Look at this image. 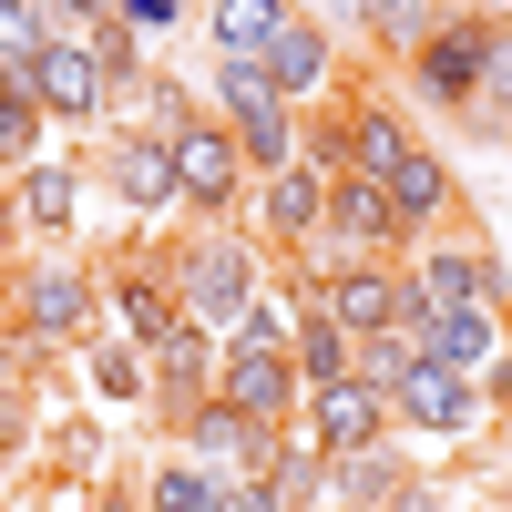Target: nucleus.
Instances as JSON below:
<instances>
[{
  "mask_svg": "<svg viewBox=\"0 0 512 512\" xmlns=\"http://www.w3.org/2000/svg\"><path fill=\"white\" fill-rule=\"evenodd\" d=\"M113 21V0H52V31H41V41H93Z\"/></svg>",
  "mask_w": 512,
  "mask_h": 512,
  "instance_id": "obj_26",
  "label": "nucleus"
},
{
  "mask_svg": "<svg viewBox=\"0 0 512 512\" xmlns=\"http://www.w3.org/2000/svg\"><path fill=\"white\" fill-rule=\"evenodd\" d=\"M205 359H216V349H205V328H195V318H175V328L154 338V379H164V400H175V410H195Z\"/></svg>",
  "mask_w": 512,
  "mask_h": 512,
  "instance_id": "obj_16",
  "label": "nucleus"
},
{
  "mask_svg": "<svg viewBox=\"0 0 512 512\" xmlns=\"http://www.w3.org/2000/svg\"><path fill=\"white\" fill-rule=\"evenodd\" d=\"M502 277H492V256L472 246H431L420 256V287H410V308H431V318H461V308H492Z\"/></svg>",
  "mask_w": 512,
  "mask_h": 512,
  "instance_id": "obj_3",
  "label": "nucleus"
},
{
  "mask_svg": "<svg viewBox=\"0 0 512 512\" xmlns=\"http://www.w3.org/2000/svg\"><path fill=\"white\" fill-rule=\"evenodd\" d=\"M379 195H390V216H400V236H410V226H431L441 205H451V185H441V164H431V154H410V164H400V175L379 185Z\"/></svg>",
  "mask_w": 512,
  "mask_h": 512,
  "instance_id": "obj_19",
  "label": "nucleus"
},
{
  "mask_svg": "<svg viewBox=\"0 0 512 512\" xmlns=\"http://www.w3.org/2000/svg\"><path fill=\"white\" fill-rule=\"evenodd\" d=\"M318 297H328V318L349 328V338H379V328H400V297H410V287H400L390 267H328Z\"/></svg>",
  "mask_w": 512,
  "mask_h": 512,
  "instance_id": "obj_8",
  "label": "nucleus"
},
{
  "mask_svg": "<svg viewBox=\"0 0 512 512\" xmlns=\"http://www.w3.org/2000/svg\"><path fill=\"white\" fill-rule=\"evenodd\" d=\"M482 103L512 113V31H492V52H482Z\"/></svg>",
  "mask_w": 512,
  "mask_h": 512,
  "instance_id": "obj_29",
  "label": "nucleus"
},
{
  "mask_svg": "<svg viewBox=\"0 0 512 512\" xmlns=\"http://www.w3.org/2000/svg\"><path fill=\"white\" fill-rule=\"evenodd\" d=\"M338 492H349V502H379V492H400V461L369 441V451H349V461H338Z\"/></svg>",
  "mask_w": 512,
  "mask_h": 512,
  "instance_id": "obj_25",
  "label": "nucleus"
},
{
  "mask_svg": "<svg viewBox=\"0 0 512 512\" xmlns=\"http://www.w3.org/2000/svg\"><path fill=\"white\" fill-rule=\"evenodd\" d=\"M21 318H31L41 349H52V338H82V328H93V277H82V267H31Z\"/></svg>",
  "mask_w": 512,
  "mask_h": 512,
  "instance_id": "obj_10",
  "label": "nucleus"
},
{
  "mask_svg": "<svg viewBox=\"0 0 512 512\" xmlns=\"http://www.w3.org/2000/svg\"><path fill=\"white\" fill-rule=\"evenodd\" d=\"M113 185L134 195V205H164V195H175V144H154V134L123 144V154H113Z\"/></svg>",
  "mask_w": 512,
  "mask_h": 512,
  "instance_id": "obj_20",
  "label": "nucleus"
},
{
  "mask_svg": "<svg viewBox=\"0 0 512 512\" xmlns=\"http://www.w3.org/2000/svg\"><path fill=\"white\" fill-rule=\"evenodd\" d=\"M379 420H390V390H369V379H338V390H308V451H369Z\"/></svg>",
  "mask_w": 512,
  "mask_h": 512,
  "instance_id": "obj_1",
  "label": "nucleus"
},
{
  "mask_svg": "<svg viewBox=\"0 0 512 512\" xmlns=\"http://www.w3.org/2000/svg\"><path fill=\"white\" fill-rule=\"evenodd\" d=\"M390 410H410L420 431H472L482 390H472L461 369H441V359H410V369H400V390H390Z\"/></svg>",
  "mask_w": 512,
  "mask_h": 512,
  "instance_id": "obj_5",
  "label": "nucleus"
},
{
  "mask_svg": "<svg viewBox=\"0 0 512 512\" xmlns=\"http://www.w3.org/2000/svg\"><path fill=\"white\" fill-rule=\"evenodd\" d=\"M267 226L287 246H308L328 226V175H318V164H277V175H267Z\"/></svg>",
  "mask_w": 512,
  "mask_h": 512,
  "instance_id": "obj_13",
  "label": "nucleus"
},
{
  "mask_svg": "<svg viewBox=\"0 0 512 512\" xmlns=\"http://www.w3.org/2000/svg\"><path fill=\"white\" fill-rule=\"evenodd\" d=\"M256 72L277 82V103H287V93H318V82H328V31H308V21H287V31L267 41V62H256Z\"/></svg>",
  "mask_w": 512,
  "mask_h": 512,
  "instance_id": "obj_14",
  "label": "nucleus"
},
{
  "mask_svg": "<svg viewBox=\"0 0 512 512\" xmlns=\"http://www.w3.org/2000/svg\"><path fill=\"white\" fill-rule=\"evenodd\" d=\"M318 482H328V451H308V441L287 451V441H277V461H267V502H277V512H308Z\"/></svg>",
  "mask_w": 512,
  "mask_h": 512,
  "instance_id": "obj_21",
  "label": "nucleus"
},
{
  "mask_svg": "<svg viewBox=\"0 0 512 512\" xmlns=\"http://www.w3.org/2000/svg\"><path fill=\"white\" fill-rule=\"evenodd\" d=\"M410 154H420V144H410V123H400L390 103H359V123H349V175H359V185H390Z\"/></svg>",
  "mask_w": 512,
  "mask_h": 512,
  "instance_id": "obj_12",
  "label": "nucleus"
},
{
  "mask_svg": "<svg viewBox=\"0 0 512 512\" xmlns=\"http://www.w3.org/2000/svg\"><path fill=\"white\" fill-rule=\"evenodd\" d=\"M11 420H21V400H11V379H0V441H11Z\"/></svg>",
  "mask_w": 512,
  "mask_h": 512,
  "instance_id": "obj_34",
  "label": "nucleus"
},
{
  "mask_svg": "<svg viewBox=\"0 0 512 512\" xmlns=\"http://www.w3.org/2000/svg\"><path fill=\"white\" fill-rule=\"evenodd\" d=\"M123 328H134V349H154V338L164 328H175V308H164V287L134 267V277H123Z\"/></svg>",
  "mask_w": 512,
  "mask_h": 512,
  "instance_id": "obj_24",
  "label": "nucleus"
},
{
  "mask_svg": "<svg viewBox=\"0 0 512 512\" xmlns=\"http://www.w3.org/2000/svg\"><path fill=\"white\" fill-rule=\"evenodd\" d=\"M277 31H287V0H216V41H226V62H267Z\"/></svg>",
  "mask_w": 512,
  "mask_h": 512,
  "instance_id": "obj_17",
  "label": "nucleus"
},
{
  "mask_svg": "<svg viewBox=\"0 0 512 512\" xmlns=\"http://www.w3.org/2000/svg\"><path fill=\"white\" fill-rule=\"evenodd\" d=\"M328 226L349 236V246H390V236H400L390 195H379V185H359V175H328Z\"/></svg>",
  "mask_w": 512,
  "mask_h": 512,
  "instance_id": "obj_15",
  "label": "nucleus"
},
{
  "mask_svg": "<svg viewBox=\"0 0 512 512\" xmlns=\"http://www.w3.org/2000/svg\"><path fill=\"white\" fill-rule=\"evenodd\" d=\"M287 349H297L287 369H297V379H308V390H338V379H349V369H359V338H349V328H338V318H328V297H318V287H308V297H297V338H287Z\"/></svg>",
  "mask_w": 512,
  "mask_h": 512,
  "instance_id": "obj_9",
  "label": "nucleus"
},
{
  "mask_svg": "<svg viewBox=\"0 0 512 512\" xmlns=\"http://www.w3.org/2000/svg\"><path fill=\"white\" fill-rule=\"evenodd\" d=\"M31 72V93H41V113H103V62L93 52H82V41H41V52L21 62Z\"/></svg>",
  "mask_w": 512,
  "mask_h": 512,
  "instance_id": "obj_6",
  "label": "nucleus"
},
{
  "mask_svg": "<svg viewBox=\"0 0 512 512\" xmlns=\"http://www.w3.org/2000/svg\"><path fill=\"white\" fill-rule=\"evenodd\" d=\"M236 134H216V123H185L175 134V195H195V205H236Z\"/></svg>",
  "mask_w": 512,
  "mask_h": 512,
  "instance_id": "obj_11",
  "label": "nucleus"
},
{
  "mask_svg": "<svg viewBox=\"0 0 512 512\" xmlns=\"http://www.w3.org/2000/svg\"><path fill=\"white\" fill-rule=\"evenodd\" d=\"M359 512H441V502H431V492H410V482H400V492H379V502H359Z\"/></svg>",
  "mask_w": 512,
  "mask_h": 512,
  "instance_id": "obj_33",
  "label": "nucleus"
},
{
  "mask_svg": "<svg viewBox=\"0 0 512 512\" xmlns=\"http://www.w3.org/2000/svg\"><path fill=\"white\" fill-rule=\"evenodd\" d=\"M154 512H226V482L195 472V461H175V472H154Z\"/></svg>",
  "mask_w": 512,
  "mask_h": 512,
  "instance_id": "obj_23",
  "label": "nucleus"
},
{
  "mask_svg": "<svg viewBox=\"0 0 512 512\" xmlns=\"http://www.w3.org/2000/svg\"><path fill=\"white\" fill-rule=\"evenodd\" d=\"M216 400H236L246 420H277V410L297 400V369H287V349H246V338H236V349L216 359Z\"/></svg>",
  "mask_w": 512,
  "mask_h": 512,
  "instance_id": "obj_4",
  "label": "nucleus"
},
{
  "mask_svg": "<svg viewBox=\"0 0 512 512\" xmlns=\"http://www.w3.org/2000/svg\"><path fill=\"white\" fill-rule=\"evenodd\" d=\"M82 52H93V62H103V82H113V72H123V62H134V31H123V21H103V31H93V41H82Z\"/></svg>",
  "mask_w": 512,
  "mask_h": 512,
  "instance_id": "obj_31",
  "label": "nucleus"
},
{
  "mask_svg": "<svg viewBox=\"0 0 512 512\" xmlns=\"http://www.w3.org/2000/svg\"><path fill=\"white\" fill-rule=\"evenodd\" d=\"M41 11H31V0H0V62H31L41 52V31H31Z\"/></svg>",
  "mask_w": 512,
  "mask_h": 512,
  "instance_id": "obj_27",
  "label": "nucleus"
},
{
  "mask_svg": "<svg viewBox=\"0 0 512 512\" xmlns=\"http://www.w3.org/2000/svg\"><path fill=\"white\" fill-rule=\"evenodd\" d=\"M175 277H185V308H195V318H226V328L246 318V297H256V267H246V246H195Z\"/></svg>",
  "mask_w": 512,
  "mask_h": 512,
  "instance_id": "obj_7",
  "label": "nucleus"
},
{
  "mask_svg": "<svg viewBox=\"0 0 512 512\" xmlns=\"http://www.w3.org/2000/svg\"><path fill=\"white\" fill-rule=\"evenodd\" d=\"M31 113H41L31 72H21V62H0V164H21V154H31Z\"/></svg>",
  "mask_w": 512,
  "mask_h": 512,
  "instance_id": "obj_22",
  "label": "nucleus"
},
{
  "mask_svg": "<svg viewBox=\"0 0 512 512\" xmlns=\"http://www.w3.org/2000/svg\"><path fill=\"white\" fill-rule=\"evenodd\" d=\"M113 11H123V31H164V21H175V0H113Z\"/></svg>",
  "mask_w": 512,
  "mask_h": 512,
  "instance_id": "obj_32",
  "label": "nucleus"
},
{
  "mask_svg": "<svg viewBox=\"0 0 512 512\" xmlns=\"http://www.w3.org/2000/svg\"><path fill=\"white\" fill-rule=\"evenodd\" d=\"M482 52H492V21H451L420 41V93L431 103H482Z\"/></svg>",
  "mask_w": 512,
  "mask_h": 512,
  "instance_id": "obj_2",
  "label": "nucleus"
},
{
  "mask_svg": "<svg viewBox=\"0 0 512 512\" xmlns=\"http://www.w3.org/2000/svg\"><path fill=\"white\" fill-rule=\"evenodd\" d=\"M21 216H31L41 236H62V226L82 216V175H72V164H31V175H21Z\"/></svg>",
  "mask_w": 512,
  "mask_h": 512,
  "instance_id": "obj_18",
  "label": "nucleus"
},
{
  "mask_svg": "<svg viewBox=\"0 0 512 512\" xmlns=\"http://www.w3.org/2000/svg\"><path fill=\"white\" fill-rule=\"evenodd\" d=\"M338 11H369L390 41H420V0H338Z\"/></svg>",
  "mask_w": 512,
  "mask_h": 512,
  "instance_id": "obj_28",
  "label": "nucleus"
},
{
  "mask_svg": "<svg viewBox=\"0 0 512 512\" xmlns=\"http://www.w3.org/2000/svg\"><path fill=\"white\" fill-rule=\"evenodd\" d=\"M93 379H103L113 400H134V390H144V359H134V349H103V359H93Z\"/></svg>",
  "mask_w": 512,
  "mask_h": 512,
  "instance_id": "obj_30",
  "label": "nucleus"
}]
</instances>
